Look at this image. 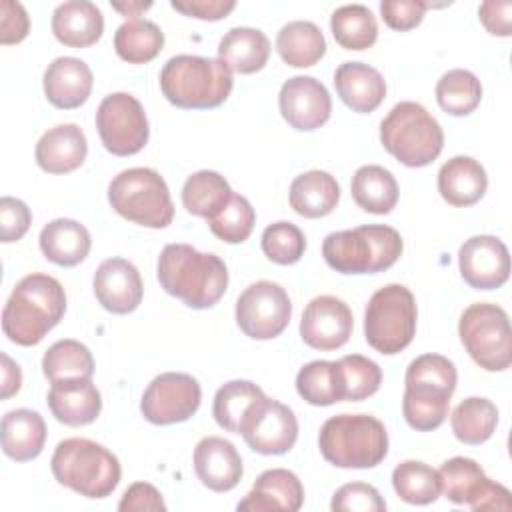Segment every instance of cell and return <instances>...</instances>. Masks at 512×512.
Returning a JSON list of instances; mask_svg holds the SVG:
<instances>
[{
	"mask_svg": "<svg viewBox=\"0 0 512 512\" xmlns=\"http://www.w3.org/2000/svg\"><path fill=\"white\" fill-rule=\"evenodd\" d=\"M394 492L408 504L426 506L438 500L442 494V482L438 470L420 462L404 460L392 470Z\"/></svg>",
	"mask_w": 512,
	"mask_h": 512,
	"instance_id": "39",
	"label": "cell"
},
{
	"mask_svg": "<svg viewBox=\"0 0 512 512\" xmlns=\"http://www.w3.org/2000/svg\"><path fill=\"white\" fill-rule=\"evenodd\" d=\"M46 442V424L36 410L16 408L2 416V452L16 460L28 462L40 456Z\"/></svg>",
	"mask_w": 512,
	"mask_h": 512,
	"instance_id": "30",
	"label": "cell"
},
{
	"mask_svg": "<svg viewBox=\"0 0 512 512\" xmlns=\"http://www.w3.org/2000/svg\"><path fill=\"white\" fill-rule=\"evenodd\" d=\"M0 358H2V398L6 400L20 390L22 372H20V366L6 352H2Z\"/></svg>",
	"mask_w": 512,
	"mask_h": 512,
	"instance_id": "54",
	"label": "cell"
},
{
	"mask_svg": "<svg viewBox=\"0 0 512 512\" xmlns=\"http://www.w3.org/2000/svg\"><path fill=\"white\" fill-rule=\"evenodd\" d=\"M416 300L404 284H386L376 290L364 312L366 342L380 354L402 352L416 334Z\"/></svg>",
	"mask_w": 512,
	"mask_h": 512,
	"instance_id": "10",
	"label": "cell"
},
{
	"mask_svg": "<svg viewBox=\"0 0 512 512\" xmlns=\"http://www.w3.org/2000/svg\"><path fill=\"white\" fill-rule=\"evenodd\" d=\"M456 382V366L446 356L422 354L414 358L404 376L402 412L406 424L418 432H430L442 426Z\"/></svg>",
	"mask_w": 512,
	"mask_h": 512,
	"instance_id": "3",
	"label": "cell"
},
{
	"mask_svg": "<svg viewBox=\"0 0 512 512\" xmlns=\"http://www.w3.org/2000/svg\"><path fill=\"white\" fill-rule=\"evenodd\" d=\"M290 318V296L276 282L258 280L236 300V324L252 340H272L280 336Z\"/></svg>",
	"mask_w": 512,
	"mask_h": 512,
	"instance_id": "13",
	"label": "cell"
},
{
	"mask_svg": "<svg viewBox=\"0 0 512 512\" xmlns=\"http://www.w3.org/2000/svg\"><path fill=\"white\" fill-rule=\"evenodd\" d=\"M486 188V170L470 156H454L438 172V192L450 206H472L486 194Z\"/></svg>",
	"mask_w": 512,
	"mask_h": 512,
	"instance_id": "28",
	"label": "cell"
},
{
	"mask_svg": "<svg viewBox=\"0 0 512 512\" xmlns=\"http://www.w3.org/2000/svg\"><path fill=\"white\" fill-rule=\"evenodd\" d=\"M320 454L338 468H374L388 454V432L370 414H338L318 434Z\"/></svg>",
	"mask_w": 512,
	"mask_h": 512,
	"instance_id": "7",
	"label": "cell"
},
{
	"mask_svg": "<svg viewBox=\"0 0 512 512\" xmlns=\"http://www.w3.org/2000/svg\"><path fill=\"white\" fill-rule=\"evenodd\" d=\"M238 434L250 450L266 456L286 454L298 438V420L286 404L262 394L246 412Z\"/></svg>",
	"mask_w": 512,
	"mask_h": 512,
	"instance_id": "15",
	"label": "cell"
},
{
	"mask_svg": "<svg viewBox=\"0 0 512 512\" xmlns=\"http://www.w3.org/2000/svg\"><path fill=\"white\" fill-rule=\"evenodd\" d=\"M354 328L352 310L336 296L322 294L312 298L300 320V338L314 350L330 352L342 348Z\"/></svg>",
	"mask_w": 512,
	"mask_h": 512,
	"instance_id": "17",
	"label": "cell"
},
{
	"mask_svg": "<svg viewBox=\"0 0 512 512\" xmlns=\"http://www.w3.org/2000/svg\"><path fill=\"white\" fill-rule=\"evenodd\" d=\"M102 32V12L88 0L64 2L52 14V34L64 46L88 48L100 40Z\"/></svg>",
	"mask_w": 512,
	"mask_h": 512,
	"instance_id": "27",
	"label": "cell"
},
{
	"mask_svg": "<svg viewBox=\"0 0 512 512\" xmlns=\"http://www.w3.org/2000/svg\"><path fill=\"white\" fill-rule=\"evenodd\" d=\"M42 372L50 382L72 380V378H92L94 358L88 346L78 340L66 338L54 342L42 358Z\"/></svg>",
	"mask_w": 512,
	"mask_h": 512,
	"instance_id": "40",
	"label": "cell"
},
{
	"mask_svg": "<svg viewBox=\"0 0 512 512\" xmlns=\"http://www.w3.org/2000/svg\"><path fill=\"white\" fill-rule=\"evenodd\" d=\"M282 118L300 132L324 126L332 112V100L326 86L312 76L288 78L278 94Z\"/></svg>",
	"mask_w": 512,
	"mask_h": 512,
	"instance_id": "19",
	"label": "cell"
},
{
	"mask_svg": "<svg viewBox=\"0 0 512 512\" xmlns=\"http://www.w3.org/2000/svg\"><path fill=\"white\" fill-rule=\"evenodd\" d=\"M402 236L386 224L330 232L322 242L326 264L340 274H378L402 256Z\"/></svg>",
	"mask_w": 512,
	"mask_h": 512,
	"instance_id": "5",
	"label": "cell"
},
{
	"mask_svg": "<svg viewBox=\"0 0 512 512\" xmlns=\"http://www.w3.org/2000/svg\"><path fill=\"white\" fill-rule=\"evenodd\" d=\"M440 482L444 496L454 504H466L476 512L482 510H510L512 500L506 486L490 480L482 466L464 456L446 460L440 470Z\"/></svg>",
	"mask_w": 512,
	"mask_h": 512,
	"instance_id": "14",
	"label": "cell"
},
{
	"mask_svg": "<svg viewBox=\"0 0 512 512\" xmlns=\"http://www.w3.org/2000/svg\"><path fill=\"white\" fill-rule=\"evenodd\" d=\"M380 142L400 164L422 168L432 164L444 148L438 120L418 102H398L380 122Z\"/></svg>",
	"mask_w": 512,
	"mask_h": 512,
	"instance_id": "8",
	"label": "cell"
},
{
	"mask_svg": "<svg viewBox=\"0 0 512 512\" xmlns=\"http://www.w3.org/2000/svg\"><path fill=\"white\" fill-rule=\"evenodd\" d=\"M108 202L122 218L146 228H166L174 218L168 184L152 168H128L116 174L108 186Z\"/></svg>",
	"mask_w": 512,
	"mask_h": 512,
	"instance_id": "9",
	"label": "cell"
},
{
	"mask_svg": "<svg viewBox=\"0 0 512 512\" xmlns=\"http://www.w3.org/2000/svg\"><path fill=\"white\" fill-rule=\"evenodd\" d=\"M88 142L78 124H58L36 142V164L48 174H68L82 166Z\"/></svg>",
	"mask_w": 512,
	"mask_h": 512,
	"instance_id": "25",
	"label": "cell"
},
{
	"mask_svg": "<svg viewBox=\"0 0 512 512\" xmlns=\"http://www.w3.org/2000/svg\"><path fill=\"white\" fill-rule=\"evenodd\" d=\"M170 6L184 16L198 18V20H222L226 18L234 8V0H172Z\"/></svg>",
	"mask_w": 512,
	"mask_h": 512,
	"instance_id": "52",
	"label": "cell"
},
{
	"mask_svg": "<svg viewBox=\"0 0 512 512\" xmlns=\"http://www.w3.org/2000/svg\"><path fill=\"white\" fill-rule=\"evenodd\" d=\"M232 86V72L218 58L178 54L160 70L164 98L184 110L216 108L226 102Z\"/></svg>",
	"mask_w": 512,
	"mask_h": 512,
	"instance_id": "4",
	"label": "cell"
},
{
	"mask_svg": "<svg viewBox=\"0 0 512 512\" xmlns=\"http://www.w3.org/2000/svg\"><path fill=\"white\" fill-rule=\"evenodd\" d=\"M254 222H256V212L252 204L244 196L232 194L228 204L214 218L208 220V226L212 234L222 242L240 244L248 240V236L252 234Z\"/></svg>",
	"mask_w": 512,
	"mask_h": 512,
	"instance_id": "45",
	"label": "cell"
},
{
	"mask_svg": "<svg viewBox=\"0 0 512 512\" xmlns=\"http://www.w3.org/2000/svg\"><path fill=\"white\" fill-rule=\"evenodd\" d=\"M32 224L30 208L12 196H2L0 200V240L16 242L20 240Z\"/></svg>",
	"mask_w": 512,
	"mask_h": 512,
	"instance_id": "49",
	"label": "cell"
},
{
	"mask_svg": "<svg viewBox=\"0 0 512 512\" xmlns=\"http://www.w3.org/2000/svg\"><path fill=\"white\" fill-rule=\"evenodd\" d=\"M304 504V488L298 476L286 468L264 470L252 490L238 502V510L296 512Z\"/></svg>",
	"mask_w": 512,
	"mask_h": 512,
	"instance_id": "22",
	"label": "cell"
},
{
	"mask_svg": "<svg viewBox=\"0 0 512 512\" xmlns=\"http://www.w3.org/2000/svg\"><path fill=\"white\" fill-rule=\"evenodd\" d=\"M296 390L312 406H330L342 400L338 366L330 360H312L296 374Z\"/></svg>",
	"mask_w": 512,
	"mask_h": 512,
	"instance_id": "43",
	"label": "cell"
},
{
	"mask_svg": "<svg viewBox=\"0 0 512 512\" xmlns=\"http://www.w3.org/2000/svg\"><path fill=\"white\" fill-rule=\"evenodd\" d=\"M336 366H338L342 400L360 402L374 396L380 390L382 370L374 360L362 354H348L336 360Z\"/></svg>",
	"mask_w": 512,
	"mask_h": 512,
	"instance_id": "44",
	"label": "cell"
},
{
	"mask_svg": "<svg viewBox=\"0 0 512 512\" xmlns=\"http://www.w3.org/2000/svg\"><path fill=\"white\" fill-rule=\"evenodd\" d=\"M436 100L446 114L468 116L482 100V84L470 70H448L436 84Z\"/></svg>",
	"mask_w": 512,
	"mask_h": 512,
	"instance_id": "41",
	"label": "cell"
},
{
	"mask_svg": "<svg viewBox=\"0 0 512 512\" xmlns=\"http://www.w3.org/2000/svg\"><path fill=\"white\" fill-rule=\"evenodd\" d=\"M202 390L194 376L184 372L158 374L140 400L142 416L156 426L188 420L200 408Z\"/></svg>",
	"mask_w": 512,
	"mask_h": 512,
	"instance_id": "16",
	"label": "cell"
},
{
	"mask_svg": "<svg viewBox=\"0 0 512 512\" xmlns=\"http://www.w3.org/2000/svg\"><path fill=\"white\" fill-rule=\"evenodd\" d=\"M276 50L288 66L310 68L326 54V40L314 22L294 20L280 28Z\"/></svg>",
	"mask_w": 512,
	"mask_h": 512,
	"instance_id": "33",
	"label": "cell"
},
{
	"mask_svg": "<svg viewBox=\"0 0 512 512\" xmlns=\"http://www.w3.org/2000/svg\"><path fill=\"white\" fill-rule=\"evenodd\" d=\"M458 266L470 288L496 290L510 276V254L500 238L478 234L460 246Z\"/></svg>",
	"mask_w": 512,
	"mask_h": 512,
	"instance_id": "18",
	"label": "cell"
},
{
	"mask_svg": "<svg viewBox=\"0 0 512 512\" xmlns=\"http://www.w3.org/2000/svg\"><path fill=\"white\" fill-rule=\"evenodd\" d=\"M498 424V408L492 400L470 396L462 400L450 416V426L454 436L470 446L486 442Z\"/></svg>",
	"mask_w": 512,
	"mask_h": 512,
	"instance_id": "37",
	"label": "cell"
},
{
	"mask_svg": "<svg viewBox=\"0 0 512 512\" xmlns=\"http://www.w3.org/2000/svg\"><path fill=\"white\" fill-rule=\"evenodd\" d=\"M64 312L62 284L48 274H28L14 286L4 304V336L18 346H36L62 320Z\"/></svg>",
	"mask_w": 512,
	"mask_h": 512,
	"instance_id": "2",
	"label": "cell"
},
{
	"mask_svg": "<svg viewBox=\"0 0 512 512\" xmlns=\"http://www.w3.org/2000/svg\"><path fill=\"white\" fill-rule=\"evenodd\" d=\"M112 8H114V10H118V12H120V14H124V16H130V20H134V18H138L144 10L152 8V2H126V4L114 2V4H112Z\"/></svg>",
	"mask_w": 512,
	"mask_h": 512,
	"instance_id": "55",
	"label": "cell"
},
{
	"mask_svg": "<svg viewBox=\"0 0 512 512\" xmlns=\"http://www.w3.org/2000/svg\"><path fill=\"white\" fill-rule=\"evenodd\" d=\"M194 472L212 492H228L238 486L244 466L232 442L220 436H206L194 448Z\"/></svg>",
	"mask_w": 512,
	"mask_h": 512,
	"instance_id": "21",
	"label": "cell"
},
{
	"mask_svg": "<svg viewBox=\"0 0 512 512\" xmlns=\"http://www.w3.org/2000/svg\"><path fill=\"white\" fill-rule=\"evenodd\" d=\"M288 200L296 214L304 218H322L336 208L340 186L332 174L324 170H308L292 180Z\"/></svg>",
	"mask_w": 512,
	"mask_h": 512,
	"instance_id": "32",
	"label": "cell"
},
{
	"mask_svg": "<svg viewBox=\"0 0 512 512\" xmlns=\"http://www.w3.org/2000/svg\"><path fill=\"white\" fill-rule=\"evenodd\" d=\"M482 26L494 36L512 34V2L508 0H488L478 8Z\"/></svg>",
	"mask_w": 512,
	"mask_h": 512,
	"instance_id": "53",
	"label": "cell"
},
{
	"mask_svg": "<svg viewBox=\"0 0 512 512\" xmlns=\"http://www.w3.org/2000/svg\"><path fill=\"white\" fill-rule=\"evenodd\" d=\"M430 8L428 2L418 0H384L380 2V14L388 28L392 30H412L424 20V12Z\"/></svg>",
	"mask_w": 512,
	"mask_h": 512,
	"instance_id": "48",
	"label": "cell"
},
{
	"mask_svg": "<svg viewBox=\"0 0 512 512\" xmlns=\"http://www.w3.org/2000/svg\"><path fill=\"white\" fill-rule=\"evenodd\" d=\"M156 274L166 294L194 310L212 308L228 286L224 260L190 244H166L158 256Z\"/></svg>",
	"mask_w": 512,
	"mask_h": 512,
	"instance_id": "1",
	"label": "cell"
},
{
	"mask_svg": "<svg viewBox=\"0 0 512 512\" xmlns=\"http://www.w3.org/2000/svg\"><path fill=\"white\" fill-rule=\"evenodd\" d=\"M458 336L480 368L502 372L512 364V332L504 308L490 302L470 304L460 316Z\"/></svg>",
	"mask_w": 512,
	"mask_h": 512,
	"instance_id": "11",
	"label": "cell"
},
{
	"mask_svg": "<svg viewBox=\"0 0 512 512\" xmlns=\"http://www.w3.org/2000/svg\"><path fill=\"white\" fill-rule=\"evenodd\" d=\"M330 508L334 512H384L386 502L372 484L350 482L334 492Z\"/></svg>",
	"mask_w": 512,
	"mask_h": 512,
	"instance_id": "47",
	"label": "cell"
},
{
	"mask_svg": "<svg viewBox=\"0 0 512 512\" xmlns=\"http://www.w3.org/2000/svg\"><path fill=\"white\" fill-rule=\"evenodd\" d=\"M92 288L98 304L112 314L134 312L144 294L140 272L126 258L104 260L94 272Z\"/></svg>",
	"mask_w": 512,
	"mask_h": 512,
	"instance_id": "20",
	"label": "cell"
},
{
	"mask_svg": "<svg viewBox=\"0 0 512 512\" xmlns=\"http://www.w3.org/2000/svg\"><path fill=\"white\" fill-rule=\"evenodd\" d=\"M44 94L48 102L60 110H72L82 106L94 84L90 66L74 56H60L44 70Z\"/></svg>",
	"mask_w": 512,
	"mask_h": 512,
	"instance_id": "24",
	"label": "cell"
},
{
	"mask_svg": "<svg viewBox=\"0 0 512 512\" xmlns=\"http://www.w3.org/2000/svg\"><path fill=\"white\" fill-rule=\"evenodd\" d=\"M30 20L20 2H0V44H18L28 36Z\"/></svg>",
	"mask_w": 512,
	"mask_h": 512,
	"instance_id": "50",
	"label": "cell"
},
{
	"mask_svg": "<svg viewBox=\"0 0 512 512\" xmlns=\"http://www.w3.org/2000/svg\"><path fill=\"white\" fill-rule=\"evenodd\" d=\"M270 56V40L258 28L238 26L228 30L218 44V60L230 72L254 74L262 70Z\"/></svg>",
	"mask_w": 512,
	"mask_h": 512,
	"instance_id": "31",
	"label": "cell"
},
{
	"mask_svg": "<svg viewBox=\"0 0 512 512\" xmlns=\"http://www.w3.org/2000/svg\"><path fill=\"white\" fill-rule=\"evenodd\" d=\"M164 48V32L150 20L134 18L118 26L114 50L128 64H146Z\"/></svg>",
	"mask_w": 512,
	"mask_h": 512,
	"instance_id": "36",
	"label": "cell"
},
{
	"mask_svg": "<svg viewBox=\"0 0 512 512\" xmlns=\"http://www.w3.org/2000/svg\"><path fill=\"white\" fill-rule=\"evenodd\" d=\"M50 468L58 484L84 498L110 496L122 476L118 458L88 438L62 440L50 458Z\"/></svg>",
	"mask_w": 512,
	"mask_h": 512,
	"instance_id": "6",
	"label": "cell"
},
{
	"mask_svg": "<svg viewBox=\"0 0 512 512\" xmlns=\"http://www.w3.org/2000/svg\"><path fill=\"white\" fill-rule=\"evenodd\" d=\"M260 244L268 260H272L274 264L290 266L304 256L306 236L296 224L280 220L264 228Z\"/></svg>",
	"mask_w": 512,
	"mask_h": 512,
	"instance_id": "46",
	"label": "cell"
},
{
	"mask_svg": "<svg viewBox=\"0 0 512 512\" xmlns=\"http://www.w3.org/2000/svg\"><path fill=\"white\" fill-rule=\"evenodd\" d=\"M40 250L56 266L72 268L80 264L92 246L90 232L84 224L70 218H56L40 230Z\"/></svg>",
	"mask_w": 512,
	"mask_h": 512,
	"instance_id": "29",
	"label": "cell"
},
{
	"mask_svg": "<svg viewBox=\"0 0 512 512\" xmlns=\"http://www.w3.org/2000/svg\"><path fill=\"white\" fill-rule=\"evenodd\" d=\"M46 402L52 416L66 426L92 424L102 410V396L92 378L52 382Z\"/></svg>",
	"mask_w": 512,
	"mask_h": 512,
	"instance_id": "23",
	"label": "cell"
},
{
	"mask_svg": "<svg viewBox=\"0 0 512 512\" xmlns=\"http://www.w3.org/2000/svg\"><path fill=\"white\" fill-rule=\"evenodd\" d=\"M264 394V390L250 380H230L214 394L212 416L216 424L228 432L238 434V428L248 408Z\"/></svg>",
	"mask_w": 512,
	"mask_h": 512,
	"instance_id": "42",
	"label": "cell"
},
{
	"mask_svg": "<svg viewBox=\"0 0 512 512\" xmlns=\"http://www.w3.org/2000/svg\"><path fill=\"white\" fill-rule=\"evenodd\" d=\"M228 180L214 170H198L182 186V204L186 212L200 218H214L232 198Z\"/></svg>",
	"mask_w": 512,
	"mask_h": 512,
	"instance_id": "35",
	"label": "cell"
},
{
	"mask_svg": "<svg viewBox=\"0 0 512 512\" xmlns=\"http://www.w3.org/2000/svg\"><path fill=\"white\" fill-rule=\"evenodd\" d=\"M96 128L104 148L114 156L138 154L150 136L142 104L128 92L108 94L96 110Z\"/></svg>",
	"mask_w": 512,
	"mask_h": 512,
	"instance_id": "12",
	"label": "cell"
},
{
	"mask_svg": "<svg viewBox=\"0 0 512 512\" xmlns=\"http://www.w3.org/2000/svg\"><path fill=\"white\" fill-rule=\"evenodd\" d=\"M354 202L370 214H388L398 202V182L390 170L378 164L360 166L350 184Z\"/></svg>",
	"mask_w": 512,
	"mask_h": 512,
	"instance_id": "34",
	"label": "cell"
},
{
	"mask_svg": "<svg viewBox=\"0 0 512 512\" xmlns=\"http://www.w3.org/2000/svg\"><path fill=\"white\" fill-rule=\"evenodd\" d=\"M118 510L122 512H158L166 510L162 494L148 482H134L122 494L118 502Z\"/></svg>",
	"mask_w": 512,
	"mask_h": 512,
	"instance_id": "51",
	"label": "cell"
},
{
	"mask_svg": "<svg viewBox=\"0 0 512 512\" xmlns=\"http://www.w3.org/2000/svg\"><path fill=\"white\" fill-rule=\"evenodd\" d=\"M334 86L340 100L358 114L374 112L386 96L382 74L364 62H344L334 72Z\"/></svg>",
	"mask_w": 512,
	"mask_h": 512,
	"instance_id": "26",
	"label": "cell"
},
{
	"mask_svg": "<svg viewBox=\"0 0 512 512\" xmlns=\"http://www.w3.org/2000/svg\"><path fill=\"white\" fill-rule=\"evenodd\" d=\"M330 30L344 50H366L378 38V24L372 10L364 4H346L332 12Z\"/></svg>",
	"mask_w": 512,
	"mask_h": 512,
	"instance_id": "38",
	"label": "cell"
}]
</instances>
